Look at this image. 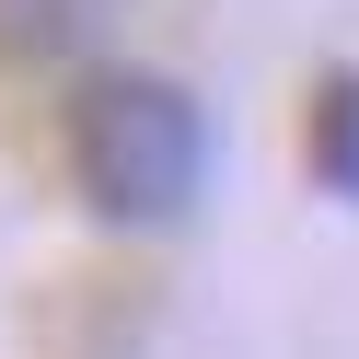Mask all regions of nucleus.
I'll return each mask as SVG.
<instances>
[{"label":"nucleus","mask_w":359,"mask_h":359,"mask_svg":"<svg viewBox=\"0 0 359 359\" xmlns=\"http://www.w3.org/2000/svg\"><path fill=\"white\" fill-rule=\"evenodd\" d=\"M302 163L336 209H359V70H325L313 81V116H302Z\"/></svg>","instance_id":"nucleus-3"},{"label":"nucleus","mask_w":359,"mask_h":359,"mask_svg":"<svg viewBox=\"0 0 359 359\" xmlns=\"http://www.w3.org/2000/svg\"><path fill=\"white\" fill-rule=\"evenodd\" d=\"M116 0H0V70H58L104 35Z\"/></svg>","instance_id":"nucleus-2"},{"label":"nucleus","mask_w":359,"mask_h":359,"mask_svg":"<svg viewBox=\"0 0 359 359\" xmlns=\"http://www.w3.org/2000/svg\"><path fill=\"white\" fill-rule=\"evenodd\" d=\"M58 151L104 232H174L209 197V104L151 58H81L58 104Z\"/></svg>","instance_id":"nucleus-1"}]
</instances>
